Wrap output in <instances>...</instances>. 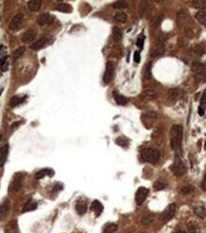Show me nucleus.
Segmentation results:
<instances>
[{"instance_id":"nucleus-1","label":"nucleus","mask_w":206,"mask_h":233,"mask_svg":"<svg viewBox=\"0 0 206 233\" xmlns=\"http://www.w3.org/2000/svg\"><path fill=\"white\" fill-rule=\"evenodd\" d=\"M183 127L180 124H175L170 130V145L177 156H182Z\"/></svg>"},{"instance_id":"nucleus-2","label":"nucleus","mask_w":206,"mask_h":233,"mask_svg":"<svg viewBox=\"0 0 206 233\" xmlns=\"http://www.w3.org/2000/svg\"><path fill=\"white\" fill-rule=\"evenodd\" d=\"M141 158L144 162L146 163H157L159 160L160 157V153L158 149H155V148H145V149H142L141 152Z\"/></svg>"},{"instance_id":"nucleus-3","label":"nucleus","mask_w":206,"mask_h":233,"mask_svg":"<svg viewBox=\"0 0 206 233\" xmlns=\"http://www.w3.org/2000/svg\"><path fill=\"white\" fill-rule=\"evenodd\" d=\"M171 169L173 170L174 174L177 176H182L186 173V170H187L186 165L182 162L180 156L175 155V160H174V163L171 166Z\"/></svg>"},{"instance_id":"nucleus-4","label":"nucleus","mask_w":206,"mask_h":233,"mask_svg":"<svg viewBox=\"0 0 206 233\" xmlns=\"http://www.w3.org/2000/svg\"><path fill=\"white\" fill-rule=\"evenodd\" d=\"M191 70L197 79L204 80L206 79V65L200 62H194L192 64Z\"/></svg>"},{"instance_id":"nucleus-5","label":"nucleus","mask_w":206,"mask_h":233,"mask_svg":"<svg viewBox=\"0 0 206 233\" xmlns=\"http://www.w3.org/2000/svg\"><path fill=\"white\" fill-rule=\"evenodd\" d=\"M115 76V64L113 61H108L106 63V69H105V73L103 75V81L106 84L112 81Z\"/></svg>"},{"instance_id":"nucleus-6","label":"nucleus","mask_w":206,"mask_h":233,"mask_svg":"<svg viewBox=\"0 0 206 233\" xmlns=\"http://www.w3.org/2000/svg\"><path fill=\"white\" fill-rule=\"evenodd\" d=\"M23 19H24V16L22 14H15L14 17L12 18V20L10 21L9 23V29L13 32H15L19 30L21 28V25L23 23Z\"/></svg>"},{"instance_id":"nucleus-7","label":"nucleus","mask_w":206,"mask_h":233,"mask_svg":"<svg viewBox=\"0 0 206 233\" xmlns=\"http://www.w3.org/2000/svg\"><path fill=\"white\" fill-rule=\"evenodd\" d=\"M176 209H177V207H176L175 203L169 204V206L163 210V212L160 214V217H159L160 221L167 222V221L171 220L172 218H173V216L175 215V213H176Z\"/></svg>"},{"instance_id":"nucleus-8","label":"nucleus","mask_w":206,"mask_h":233,"mask_svg":"<svg viewBox=\"0 0 206 233\" xmlns=\"http://www.w3.org/2000/svg\"><path fill=\"white\" fill-rule=\"evenodd\" d=\"M148 193H149L148 188L144 187V186L138 187V189H137V192H136V196H135L137 204H138V206L142 204V203L145 201V199L147 198Z\"/></svg>"},{"instance_id":"nucleus-9","label":"nucleus","mask_w":206,"mask_h":233,"mask_svg":"<svg viewBox=\"0 0 206 233\" xmlns=\"http://www.w3.org/2000/svg\"><path fill=\"white\" fill-rule=\"evenodd\" d=\"M11 210V201L7 198L0 203V222L7 217Z\"/></svg>"},{"instance_id":"nucleus-10","label":"nucleus","mask_w":206,"mask_h":233,"mask_svg":"<svg viewBox=\"0 0 206 233\" xmlns=\"http://www.w3.org/2000/svg\"><path fill=\"white\" fill-rule=\"evenodd\" d=\"M22 187V175L20 173L15 174L12 184H11V190L14 192H17Z\"/></svg>"},{"instance_id":"nucleus-11","label":"nucleus","mask_w":206,"mask_h":233,"mask_svg":"<svg viewBox=\"0 0 206 233\" xmlns=\"http://www.w3.org/2000/svg\"><path fill=\"white\" fill-rule=\"evenodd\" d=\"M35 36H36V32L33 29H29V30H27L23 35H22L21 39L25 43H29V42H32V41L35 40Z\"/></svg>"},{"instance_id":"nucleus-12","label":"nucleus","mask_w":206,"mask_h":233,"mask_svg":"<svg viewBox=\"0 0 206 233\" xmlns=\"http://www.w3.org/2000/svg\"><path fill=\"white\" fill-rule=\"evenodd\" d=\"M183 95H184V93H183L180 89H179V88H172V89H170L168 91V98L170 99H172V101L180 99V98H183Z\"/></svg>"},{"instance_id":"nucleus-13","label":"nucleus","mask_w":206,"mask_h":233,"mask_svg":"<svg viewBox=\"0 0 206 233\" xmlns=\"http://www.w3.org/2000/svg\"><path fill=\"white\" fill-rule=\"evenodd\" d=\"M8 153H9V145L6 144V145L2 146L0 148V167L5 164L6 163V160L8 157Z\"/></svg>"},{"instance_id":"nucleus-14","label":"nucleus","mask_w":206,"mask_h":233,"mask_svg":"<svg viewBox=\"0 0 206 233\" xmlns=\"http://www.w3.org/2000/svg\"><path fill=\"white\" fill-rule=\"evenodd\" d=\"M48 39L46 37H42V38H39L38 40H36L35 42H33L32 44H31L30 48L32 50H33V51H38V50H40L41 48H43L44 46L46 45Z\"/></svg>"},{"instance_id":"nucleus-15","label":"nucleus","mask_w":206,"mask_h":233,"mask_svg":"<svg viewBox=\"0 0 206 233\" xmlns=\"http://www.w3.org/2000/svg\"><path fill=\"white\" fill-rule=\"evenodd\" d=\"M52 22H53V18L51 17V15L47 13L40 14L37 18V23L41 26L45 25V24H50V23H52Z\"/></svg>"},{"instance_id":"nucleus-16","label":"nucleus","mask_w":206,"mask_h":233,"mask_svg":"<svg viewBox=\"0 0 206 233\" xmlns=\"http://www.w3.org/2000/svg\"><path fill=\"white\" fill-rule=\"evenodd\" d=\"M91 209L94 212V214H96V216L97 217V216H99L100 214L102 213V211H103V206H102V203H100L99 201L96 200V201H94V202L92 203Z\"/></svg>"},{"instance_id":"nucleus-17","label":"nucleus","mask_w":206,"mask_h":233,"mask_svg":"<svg viewBox=\"0 0 206 233\" xmlns=\"http://www.w3.org/2000/svg\"><path fill=\"white\" fill-rule=\"evenodd\" d=\"M54 9L57 11H59L61 13H71L73 8L70 4L65 3V2H60L58 4H57V6L54 7Z\"/></svg>"},{"instance_id":"nucleus-18","label":"nucleus","mask_w":206,"mask_h":233,"mask_svg":"<svg viewBox=\"0 0 206 233\" xmlns=\"http://www.w3.org/2000/svg\"><path fill=\"white\" fill-rule=\"evenodd\" d=\"M41 3L42 2L40 0H31V1L28 2V8H29V10L32 13L37 12L41 7Z\"/></svg>"},{"instance_id":"nucleus-19","label":"nucleus","mask_w":206,"mask_h":233,"mask_svg":"<svg viewBox=\"0 0 206 233\" xmlns=\"http://www.w3.org/2000/svg\"><path fill=\"white\" fill-rule=\"evenodd\" d=\"M75 209L76 212L79 215H84L87 211V204L83 201H78L75 204Z\"/></svg>"},{"instance_id":"nucleus-20","label":"nucleus","mask_w":206,"mask_h":233,"mask_svg":"<svg viewBox=\"0 0 206 233\" xmlns=\"http://www.w3.org/2000/svg\"><path fill=\"white\" fill-rule=\"evenodd\" d=\"M113 39L116 43H119L122 39V32L119 28L116 26L113 28Z\"/></svg>"},{"instance_id":"nucleus-21","label":"nucleus","mask_w":206,"mask_h":233,"mask_svg":"<svg viewBox=\"0 0 206 233\" xmlns=\"http://www.w3.org/2000/svg\"><path fill=\"white\" fill-rule=\"evenodd\" d=\"M37 207L36 202L32 201V200H29L23 207V212H28V211H32Z\"/></svg>"},{"instance_id":"nucleus-22","label":"nucleus","mask_w":206,"mask_h":233,"mask_svg":"<svg viewBox=\"0 0 206 233\" xmlns=\"http://www.w3.org/2000/svg\"><path fill=\"white\" fill-rule=\"evenodd\" d=\"M26 96H24V97H20V96H14V97H13L12 98H11V101H10V105L12 107H15V106H17L18 104H20V103H22L23 102L25 99H26Z\"/></svg>"},{"instance_id":"nucleus-23","label":"nucleus","mask_w":206,"mask_h":233,"mask_svg":"<svg viewBox=\"0 0 206 233\" xmlns=\"http://www.w3.org/2000/svg\"><path fill=\"white\" fill-rule=\"evenodd\" d=\"M165 52V49L163 47V45L161 43H159L158 45L155 47V49L154 50V51L151 53V57H160V55H162Z\"/></svg>"},{"instance_id":"nucleus-24","label":"nucleus","mask_w":206,"mask_h":233,"mask_svg":"<svg viewBox=\"0 0 206 233\" xmlns=\"http://www.w3.org/2000/svg\"><path fill=\"white\" fill-rule=\"evenodd\" d=\"M53 176L54 175V171L52 169H42L40 171H38L37 173L35 174V178L37 180H40L42 178H44L45 176Z\"/></svg>"},{"instance_id":"nucleus-25","label":"nucleus","mask_w":206,"mask_h":233,"mask_svg":"<svg viewBox=\"0 0 206 233\" xmlns=\"http://www.w3.org/2000/svg\"><path fill=\"white\" fill-rule=\"evenodd\" d=\"M194 212L199 218H201V219L206 218V210H205V207L203 206L196 207L194 208Z\"/></svg>"},{"instance_id":"nucleus-26","label":"nucleus","mask_w":206,"mask_h":233,"mask_svg":"<svg viewBox=\"0 0 206 233\" xmlns=\"http://www.w3.org/2000/svg\"><path fill=\"white\" fill-rule=\"evenodd\" d=\"M196 19L199 22V24L206 27V12L199 11L196 14Z\"/></svg>"},{"instance_id":"nucleus-27","label":"nucleus","mask_w":206,"mask_h":233,"mask_svg":"<svg viewBox=\"0 0 206 233\" xmlns=\"http://www.w3.org/2000/svg\"><path fill=\"white\" fill-rule=\"evenodd\" d=\"M114 98H115V102L118 103V105H126L127 103H128V98H125L124 96H121V95H118V94H116V93H115L114 94Z\"/></svg>"},{"instance_id":"nucleus-28","label":"nucleus","mask_w":206,"mask_h":233,"mask_svg":"<svg viewBox=\"0 0 206 233\" xmlns=\"http://www.w3.org/2000/svg\"><path fill=\"white\" fill-rule=\"evenodd\" d=\"M154 219H155V215L152 214V213H149L145 216H143V217L141 218V224L143 225H147L149 224H151L154 221Z\"/></svg>"},{"instance_id":"nucleus-29","label":"nucleus","mask_w":206,"mask_h":233,"mask_svg":"<svg viewBox=\"0 0 206 233\" xmlns=\"http://www.w3.org/2000/svg\"><path fill=\"white\" fill-rule=\"evenodd\" d=\"M162 18H163V15H161V14H158L157 16H155L154 19L152 20L151 27L154 28V29H157V28H158L160 26L161 21H162Z\"/></svg>"},{"instance_id":"nucleus-30","label":"nucleus","mask_w":206,"mask_h":233,"mask_svg":"<svg viewBox=\"0 0 206 233\" xmlns=\"http://www.w3.org/2000/svg\"><path fill=\"white\" fill-rule=\"evenodd\" d=\"M192 5L194 8L202 10L206 8V0H195L192 2Z\"/></svg>"},{"instance_id":"nucleus-31","label":"nucleus","mask_w":206,"mask_h":233,"mask_svg":"<svg viewBox=\"0 0 206 233\" xmlns=\"http://www.w3.org/2000/svg\"><path fill=\"white\" fill-rule=\"evenodd\" d=\"M25 49L26 48L24 46H21V47L16 49L15 51L14 52V54H13V59L16 60V59H18L19 57H21V55L23 54L24 52H25Z\"/></svg>"},{"instance_id":"nucleus-32","label":"nucleus","mask_w":206,"mask_h":233,"mask_svg":"<svg viewBox=\"0 0 206 233\" xmlns=\"http://www.w3.org/2000/svg\"><path fill=\"white\" fill-rule=\"evenodd\" d=\"M118 225L116 224H110L106 225V227L103 229V233H113L118 230Z\"/></svg>"},{"instance_id":"nucleus-33","label":"nucleus","mask_w":206,"mask_h":233,"mask_svg":"<svg viewBox=\"0 0 206 233\" xmlns=\"http://www.w3.org/2000/svg\"><path fill=\"white\" fill-rule=\"evenodd\" d=\"M114 18H115V21L122 22V23H123V22H125L127 20V14L123 12H118V14H115Z\"/></svg>"},{"instance_id":"nucleus-34","label":"nucleus","mask_w":206,"mask_h":233,"mask_svg":"<svg viewBox=\"0 0 206 233\" xmlns=\"http://www.w3.org/2000/svg\"><path fill=\"white\" fill-rule=\"evenodd\" d=\"M144 77L146 79H150L152 77V62H149L145 67V73H144Z\"/></svg>"},{"instance_id":"nucleus-35","label":"nucleus","mask_w":206,"mask_h":233,"mask_svg":"<svg viewBox=\"0 0 206 233\" xmlns=\"http://www.w3.org/2000/svg\"><path fill=\"white\" fill-rule=\"evenodd\" d=\"M8 55H5V57H3L1 58V60H0V68H1L2 71H7L8 70Z\"/></svg>"},{"instance_id":"nucleus-36","label":"nucleus","mask_w":206,"mask_h":233,"mask_svg":"<svg viewBox=\"0 0 206 233\" xmlns=\"http://www.w3.org/2000/svg\"><path fill=\"white\" fill-rule=\"evenodd\" d=\"M167 186V185L165 182H162L161 181H155L154 182V189L155 191H159V190H162Z\"/></svg>"},{"instance_id":"nucleus-37","label":"nucleus","mask_w":206,"mask_h":233,"mask_svg":"<svg viewBox=\"0 0 206 233\" xmlns=\"http://www.w3.org/2000/svg\"><path fill=\"white\" fill-rule=\"evenodd\" d=\"M128 6V3L126 1H115L113 3V7L115 9H124Z\"/></svg>"},{"instance_id":"nucleus-38","label":"nucleus","mask_w":206,"mask_h":233,"mask_svg":"<svg viewBox=\"0 0 206 233\" xmlns=\"http://www.w3.org/2000/svg\"><path fill=\"white\" fill-rule=\"evenodd\" d=\"M16 228H17V226H16V221H14L8 225V229H7L6 233H15L14 229H16Z\"/></svg>"},{"instance_id":"nucleus-39","label":"nucleus","mask_w":206,"mask_h":233,"mask_svg":"<svg viewBox=\"0 0 206 233\" xmlns=\"http://www.w3.org/2000/svg\"><path fill=\"white\" fill-rule=\"evenodd\" d=\"M143 96H144V98H146L148 99H153V98H155V97H157V94H155V92H154V91L147 90V91H145L143 93Z\"/></svg>"},{"instance_id":"nucleus-40","label":"nucleus","mask_w":206,"mask_h":233,"mask_svg":"<svg viewBox=\"0 0 206 233\" xmlns=\"http://www.w3.org/2000/svg\"><path fill=\"white\" fill-rule=\"evenodd\" d=\"M116 143H118V145L122 146V147H127L128 144H129V141H128L127 140H125V138H116Z\"/></svg>"},{"instance_id":"nucleus-41","label":"nucleus","mask_w":206,"mask_h":233,"mask_svg":"<svg viewBox=\"0 0 206 233\" xmlns=\"http://www.w3.org/2000/svg\"><path fill=\"white\" fill-rule=\"evenodd\" d=\"M144 40H145V36H140V37L137 38V46L140 48V50H142V49H143Z\"/></svg>"},{"instance_id":"nucleus-42","label":"nucleus","mask_w":206,"mask_h":233,"mask_svg":"<svg viewBox=\"0 0 206 233\" xmlns=\"http://www.w3.org/2000/svg\"><path fill=\"white\" fill-rule=\"evenodd\" d=\"M192 191H194V186L193 185H186L181 188V193L182 194H189Z\"/></svg>"},{"instance_id":"nucleus-43","label":"nucleus","mask_w":206,"mask_h":233,"mask_svg":"<svg viewBox=\"0 0 206 233\" xmlns=\"http://www.w3.org/2000/svg\"><path fill=\"white\" fill-rule=\"evenodd\" d=\"M146 116H149V118H151V119H155V118H158V115L157 112H155V111H149V112L146 113Z\"/></svg>"},{"instance_id":"nucleus-44","label":"nucleus","mask_w":206,"mask_h":233,"mask_svg":"<svg viewBox=\"0 0 206 233\" xmlns=\"http://www.w3.org/2000/svg\"><path fill=\"white\" fill-rule=\"evenodd\" d=\"M134 60H135V62L137 63H140V52H135V54H134Z\"/></svg>"},{"instance_id":"nucleus-45","label":"nucleus","mask_w":206,"mask_h":233,"mask_svg":"<svg viewBox=\"0 0 206 233\" xmlns=\"http://www.w3.org/2000/svg\"><path fill=\"white\" fill-rule=\"evenodd\" d=\"M188 233H198L196 226H195L194 225H192V224L188 225Z\"/></svg>"},{"instance_id":"nucleus-46","label":"nucleus","mask_w":206,"mask_h":233,"mask_svg":"<svg viewBox=\"0 0 206 233\" xmlns=\"http://www.w3.org/2000/svg\"><path fill=\"white\" fill-rule=\"evenodd\" d=\"M62 189H63V185L61 184H57L53 188V192H57L58 190H62Z\"/></svg>"},{"instance_id":"nucleus-47","label":"nucleus","mask_w":206,"mask_h":233,"mask_svg":"<svg viewBox=\"0 0 206 233\" xmlns=\"http://www.w3.org/2000/svg\"><path fill=\"white\" fill-rule=\"evenodd\" d=\"M201 188L203 191H206V173L203 177V180H202V184H201Z\"/></svg>"},{"instance_id":"nucleus-48","label":"nucleus","mask_w":206,"mask_h":233,"mask_svg":"<svg viewBox=\"0 0 206 233\" xmlns=\"http://www.w3.org/2000/svg\"><path fill=\"white\" fill-rule=\"evenodd\" d=\"M21 123H20V121H16V123H14L12 125H11V127H12V128L14 129V128H16V127H17L19 124H20Z\"/></svg>"},{"instance_id":"nucleus-49","label":"nucleus","mask_w":206,"mask_h":233,"mask_svg":"<svg viewBox=\"0 0 206 233\" xmlns=\"http://www.w3.org/2000/svg\"><path fill=\"white\" fill-rule=\"evenodd\" d=\"M174 233H185V232H184V230H182V229H179V230L175 231Z\"/></svg>"},{"instance_id":"nucleus-50","label":"nucleus","mask_w":206,"mask_h":233,"mask_svg":"<svg viewBox=\"0 0 206 233\" xmlns=\"http://www.w3.org/2000/svg\"><path fill=\"white\" fill-rule=\"evenodd\" d=\"M2 93H3V88H0V96H1Z\"/></svg>"}]
</instances>
